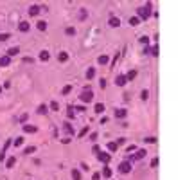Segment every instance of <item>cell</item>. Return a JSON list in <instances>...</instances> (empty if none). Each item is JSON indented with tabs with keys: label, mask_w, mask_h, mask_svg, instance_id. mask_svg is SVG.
<instances>
[{
	"label": "cell",
	"mask_w": 185,
	"mask_h": 180,
	"mask_svg": "<svg viewBox=\"0 0 185 180\" xmlns=\"http://www.w3.org/2000/svg\"><path fill=\"white\" fill-rule=\"evenodd\" d=\"M108 25H110V27H119V25H120V18L119 16H110Z\"/></svg>",
	"instance_id": "cell-12"
},
{
	"label": "cell",
	"mask_w": 185,
	"mask_h": 180,
	"mask_svg": "<svg viewBox=\"0 0 185 180\" xmlns=\"http://www.w3.org/2000/svg\"><path fill=\"white\" fill-rule=\"evenodd\" d=\"M146 155H147V151H146V150H137V151H135V155H131V157H133V160H142V158L146 157Z\"/></svg>",
	"instance_id": "cell-11"
},
{
	"label": "cell",
	"mask_w": 185,
	"mask_h": 180,
	"mask_svg": "<svg viewBox=\"0 0 185 180\" xmlns=\"http://www.w3.org/2000/svg\"><path fill=\"white\" fill-rule=\"evenodd\" d=\"M151 168H158V158H153V160H151Z\"/></svg>",
	"instance_id": "cell-48"
},
{
	"label": "cell",
	"mask_w": 185,
	"mask_h": 180,
	"mask_svg": "<svg viewBox=\"0 0 185 180\" xmlns=\"http://www.w3.org/2000/svg\"><path fill=\"white\" fill-rule=\"evenodd\" d=\"M126 81H133V79L137 78V70H129V72H126Z\"/></svg>",
	"instance_id": "cell-29"
},
{
	"label": "cell",
	"mask_w": 185,
	"mask_h": 180,
	"mask_svg": "<svg viewBox=\"0 0 185 180\" xmlns=\"http://www.w3.org/2000/svg\"><path fill=\"white\" fill-rule=\"evenodd\" d=\"M128 81H126V76L124 74H119L117 78H115V85H117V86H124Z\"/></svg>",
	"instance_id": "cell-15"
},
{
	"label": "cell",
	"mask_w": 185,
	"mask_h": 180,
	"mask_svg": "<svg viewBox=\"0 0 185 180\" xmlns=\"http://www.w3.org/2000/svg\"><path fill=\"white\" fill-rule=\"evenodd\" d=\"M24 61H25V63H32L34 59H32V58H24Z\"/></svg>",
	"instance_id": "cell-56"
},
{
	"label": "cell",
	"mask_w": 185,
	"mask_h": 180,
	"mask_svg": "<svg viewBox=\"0 0 185 180\" xmlns=\"http://www.w3.org/2000/svg\"><path fill=\"white\" fill-rule=\"evenodd\" d=\"M74 117H76V114H74V108H72V106H68V112H67V121H72Z\"/></svg>",
	"instance_id": "cell-32"
},
{
	"label": "cell",
	"mask_w": 185,
	"mask_h": 180,
	"mask_svg": "<svg viewBox=\"0 0 185 180\" xmlns=\"http://www.w3.org/2000/svg\"><path fill=\"white\" fill-rule=\"evenodd\" d=\"M97 137H99V133H97V131H92V133H90V137H88V141L95 142V141H97Z\"/></svg>",
	"instance_id": "cell-40"
},
{
	"label": "cell",
	"mask_w": 185,
	"mask_h": 180,
	"mask_svg": "<svg viewBox=\"0 0 185 180\" xmlns=\"http://www.w3.org/2000/svg\"><path fill=\"white\" fill-rule=\"evenodd\" d=\"M58 61L59 63H67L68 61V52H65V51L59 52V54H58Z\"/></svg>",
	"instance_id": "cell-23"
},
{
	"label": "cell",
	"mask_w": 185,
	"mask_h": 180,
	"mask_svg": "<svg viewBox=\"0 0 185 180\" xmlns=\"http://www.w3.org/2000/svg\"><path fill=\"white\" fill-rule=\"evenodd\" d=\"M24 142H25V139H24V137H16L15 141L11 142V146H15V148H22V146H24Z\"/></svg>",
	"instance_id": "cell-18"
},
{
	"label": "cell",
	"mask_w": 185,
	"mask_h": 180,
	"mask_svg": "<svg viewBox=\"0 0 185 180\" xmlns=\"http://www.w3.org/2000/svg\"><path fill=\"white\" fill-rule=\"evenodd\" d=\"M9 63H11V58H9V56H5V54H4L2 58H0V67H7Z\"/></svg>",
	"instance_id": "cell-28"
},
{
	"label": "cell",
	"mask_w": 185,
	"mask_h": 180,
	"mask_svg": "<svg viewBox=\"0 0 185 180\" xmlns=\"http://www.w3.org/2000/svg\"><path fill=\"white\" fill-rule=\"evenodd\" d=\"M117 59H119V52L115 54V58H113V61H112V65H110V67H115V63H117Z\"/></svg>",
	"instance_id": "cell-52"
},
{
	"label": "cell",
	"mask_w": 185,
	"mask_h": 180,
	"mask_svg": "<svg viewBox=\"0 0 185 180\" xmlns=\"http://www.w3.org/2000/svg\"><path fill=\"white\" fill-rule=\"evenodd\" d=\"M63 130L68 137H76V130H74V126L70 124V121H65L63 123Z\"/></svg>",
	"instance_id": "cell-6"
},
{
	"label": "cell",
	"mask_w": 185,
	"mask_h": 180,
	"mask_svg": "<svg viewBox=\"0 0 185 180\" xmlns=\"http://www.w3.org/2000/svg\"><path fill=\"white\" fill-rule=\"evenodd\" d=\"M151 15H153V13H151V2H147L146 5H142V7L137 9V18H139L140 22H142V20H147Z\"/></svg>",
	"instance_id": "cell-1"
},
{
	"label": "cell",
	"mask_w": 185,
	"mask_h": 180,
	"mask_svg": "<svg viewBox=\"0 0 185 180\" xmlns=\"http://www.w3.org/2000/svg\"><path fill=\"white\" fill-rule=\"evenodd\" d=\"M32 153H36V146H27V148H24V155H32Z\"/></svg>",
	"instance_id": "cell-30"
},
{
	"label": "cell",
	"mask_w": 185,
	"mask_h": 180,
	"mask_svg": "<svg viewBox=\"0 0 185 180\" xmlns=\"http://www.w3.org/2000/svg\"><path fill=\"white\" fill-rule=\"evenodd\" d=\"M104 110H106L104 103H95V106H94V112H95V114H102Z\"/></svg>",
	"instance_id": "cell-20"
},
{
	"label": "cell",
	"mask_w": 185,
	"mask_h": 180,
	"mask_svg": "<svg viewBox=\"0 0 185 180\" xmlns=\"http://www.w3.org/2000/svg\"><path fill=\"white\" fill-rule=\"evenodd\" d=\"M97 160L102 164V166H108L110 164V160H112V153H108V151H99L97 153Z\"/></svg>",
	"instance_id": "cell-3"
},
{
	"label": "cell",
	"mask_w": 185,
	"mask_h": 180,
	"mask_svg": "<svg viewBox=\"0 0 185 180\" xmlns=\"http://www.w3.org/2000/svg\"><path fill=\"white\" fill-rule=\"evenodd\" d=\"M140 24V20L137 16H129V25H133V27H137V25Z\"/></svg>",
	"instance_id": "cell-35"
},
{
	"label": "cell",
	"mask_w": 185,
	"mask_h": 180,
	"mask_svg": "<svg viewBox=\"0 0 185 180\" xmlns=\"http://www.w3.org/2000/svg\"><path fill=\"white\" fill-rule=\"evenodd\" d=\"M92 180H101V173H99V171L94 173V175H92Z\"/></svg>",
	"instance_id": "cell-50"
},
{
	"label": "cell",
	"mask_w": 185,
	"mask_h": 180,
	"mask_svg": "<svg viewBox=\"0 0 185 180\" xmlns=\"http://www.w3.org/2000/svg\"><path fill=\"white\" fill-rule=\"evenodd\" d=\"M126 151H128V153H133V151H137V146H135V144H129L128 148H126Z\"/></svg>",
	"instance_id": "cell-43"
},
{
	"label": "cell",
	"mask_w": 185,
	"mask_h": 180,
	"mask_svg": "<svg viewBox=\"0 0 185 180\" xmlns=\"http://www.w3.org/2000/svg\"><path fill=\"white\" fill-rule=\"evenodd\" d=\"M97 63H99V65H108V63H110L108 54H101V56L97 58Z\"/></svg>",
	"instance_id": "cell-22"
},
{
	"label": "cell",
	"mask_w": 185,
	"mask_h": 180,
	"mask_svg": "<svg viewBox=\"0 0 185 180\" xmlns=\"http://www.w3.org/2000/svg\"><path fill=\"white\" fill-rule=\"evenodd\" d=\"M36 29L42 31V32H45L47 31V22H45V20H40V22L36 24Z\"/></svg>",
	"instance_id": "cell-24"
},
{
	"label": "cell",
	"mask_w": 185,
	"mask_h": 180,
	"mask_svg": "<svg viewBox=\"0 0 185 180\" xmlns=\"http://www.w3.org/2000/svg\"><path fill=\"white\" fill-rule=\"evenodd\" d=\"M76 27H72V25H68V27H65V34L67 36H76Z\"/></svg>",
	"instance_id": "cell-26"
},
{
	"label": "cell",
	"mask_w": 185,
	"mask_h": 180,
	"mask_svg": "<svg viewBox=\"0 0 185 180\" xmlns=\"http://www.w3.org/2000/svg\"><path fill=\"white\" fill-rule=\"evenodd\" d=\"M81 168H83L85 171H88V169H90V168H88V164H86V162H81Z\"/></svg>",
	"instance_id": "cell-54"
},
{
	"label": "cell",
	"mask_w": 185,
	"mask_h": 180,
	"mask_svg": "<svg viewBox=\"0 0 185 180\" xmlns=\"http://www.w3.org/2000/svg\"><path fill=\"white\" fill-rule=\"evenodd\" d=\"M72 88H74V85H65L63 88H61V96H68L72 92Z\"/></svg>",
	"instance_id": "cell-25"
},
{
	"label": "cell",
	"mask_w": 185,
	"mask_h": 180,
	"mask_svg": "<svg viewBox=\"0 0 185 180\" xmlns=\"http://www.w3.org/2000/svg\"><path fill=\"white\" fill-rule=\"evenodd\" d=\"M156 141H158L156 137H146V139H144V142H146V144H156Z\"/></svg>",
	"instance_id": "cell-37"
},
{
	"label": "cell",
	"mask_w": 185,
	"mask_h": 180,
	"mask_svg": "<svg viewBox=\"0 0 185 180\" xmlns=\"http://www.w3.org/2000/svg\"><path fill=\"white\" fill-rule=\"evenodd\" d=\"M95 78V69L94 67H88V70H86V79L90 81V79H94Z\"/></svg>",
	"instance_id": "cell-27"
},
{
	"label": "cell",
	"mask_w": 185,
	"mask_h": 180,
	"mask_svg": "<svg viewBox=\"0 0 185 180\" xmlns=\"http://www.w3.org/2000/svg\"><path fill=\"white\" fill-rule=\"evenodd\" d=\"M151 56H158V45H155L151 49Z\"/></svg>",
	"instance_id": "cell-46"
},
{
	"label": "cell",
	"mask_w": 185,
	"mask_h": 180,
	"mask_svg": "<svg viewBox=\"0 0 185 180\" xmlns=\"http://www.w3.org/2000/svg\"><path fill=\"white\" fill-rule=\"evenodd\" d=\"M79 18H81V20H85V18H86V9H81V15H79Z\"/></svg>",
	"instance_id": "cell-51"
},
{
	"label": "cell",
	"mask_w": 185,
	"mask_h": 180,
	"mask_svg": "<svg viewBox=\"0 0 185 180\" xmlns=\"http://www.w3.org/2000/svg\"><path fill=\"white\" fill-rule=\"evenodd\" d=\"M15 164H16V155H13V157H9L7 160H5V168H7V169H11Z\"/></svg>",
	"instance_id": "cell-21"
},
{
	"label": "cell",
	"mask_w": 185,
	"mask_h": 180,
	"mask_svg": "<svg viewBox=\"0 0 185 180\" xmlns=\"http://www.w3.org/2000/svg\"><path fill=\"white\" fill-rule=\"evenodd\" d=\"M72 180H81V171L79 169H72Z\"/></svg>",
	"instance_id": "cell-33"
},
{
	"label": "cell",
	"mask_w": 185,
	"mask_h": 180,
	"mask_svg": "<svg viewBox=\"0 0 185 180\" xmlns=\"http://www.w3.org/2000/svg\"><path fill=\"white\" fill-rule=\"evenodd\" d=\"M106 150H108V153H117L119 151V146H117V142H115V141H110L106 144Z\"/></svg>",
	"instance_id": "cell-10"
},
{
	"label": "cell",
	"mask_w": 185,
	"mask_h": 180,
	"mask_svg": "<svg viewBox=\"0 0 185 180\" xmlns=\"http://www.w3.org/2000/svg\"><path fill=\"white\" fill-rule=\"evenodd\" d=\"M16 54H20V47H18V45H16V47H9L7 52H5V56H9V58L16 56Z\"/></svg>",
	"instance_id": "cell-16"
},
{
	"label": "cell",
	"mask_w": 185,
	"mask_h": 180,
	"mask_svg": "<svg viewBox=\"0 0 185 180\" xmlns=\"http://www.w3.org/2000/svg\"><path fill=\"white\" fill-rule=\"evenodd\" d=\"M40 13H42V7H40L38 4H32L31 7H29V15H31V16H38Z\"/></svg>",
	"instance_id": "cell-9"
},
{
	"label": "cell",
	"mask_w": 185,
	"mask_h": 180,
	"mask_svg": "<svg viewBox=\"0 0 185 180\" xmlns=\"http://www.w3.org/2000/svg\"><path fill=\"white\" fill-rule=\"evenodd\" d=\"M139 42H140L142 45H147V43H149V38H147V36H140V38H139Z\"/></svg>",
	"instance_id": "cell-41"
},
{
	"label": "cell",
	"mask_w": 185,
	"mask_h": 180,
	"mask_svg": "<svg viewBox=\"0 0 185 180\" xmlns=\"http://www.w3.org/2000/svg\"><path fill=\"white\" fill-rule=\"evenodd\" d=\"M106 123H108V117L102 115V117H101V124H106Z\"/></svg>",
	"instance_id": "cell-53"
},
{
	"label": "cell",
	"mask_w": 185,
	"mask_h": 180,
	"mask_svg": "<svg viewBox=\"0 0 185 180\" xmlns=\"http://www.w3.org/2000/svg\"><path fill=\"white\" fill-rule=\"evenodd\" d=\"M101 151V148H99V146L97 144H94V148H92V153H95V155H97V153Z\"/></svg>",
	"instance_id": "cell-49"
},
{
	"label": "cell",
	"mask_w": 185,
	"mask_h": 180,
	"mask_svg": "<svg viewBox=\"0 0 185 180\" xmlns=\"http://www.w3.org/2000/svg\"><path fill=\"white\" fill-rule=\"evenodd\" d=\"M74 110H77V112H85V110H86V106H85V104H81V106H74Z\"/></svg>",
	"instance_id": "cell-47"
},
{
	"label": "cell",
	"mask_w": 185,
	"mask_h": 180,
	"mask_svg": "<svg viewBox=\"0 0 185 180\" xmlns=\"http://www.w3.org/2000/svg\"><path fill=\"white\" fill-rule=\"evenodd\" d=\"M126 141H128L126 137H119V139H117V141H115V142H117V146H122V144H126Z\"/></svg>",
	"instance_id": "cell-42"
},
{
	"label": "cell",
	"mask_w": 185,
	"mask_h": 180,
	"mask_svg": "<svg viewBox=\"0 0 185 180\" xmlns=\"http://www.w3.org/2000/svg\"><path fill=\"white\" fill-rule=\"evenodd\" d=\"M128 115V110L126 108H117V110H115V117H117V119H124Z\"/></svg>",
	"instance_id": "cell-17"
},
{
	"label": "cell",
	"mask_w": 185,
	"mask_h": 180,
	"mask_svg": "<svg viewBox=\"0 0 185 180\" xmlns=\"http://www.w3.org/2000/svg\"><path fill=\"white\" fill-rule=\"evenodd\" d=\"M11 142H13V139H7V141L4 142V148H2V151H0V162L5 158V151H7V148L11 146Z\"/></svg>",
	"instance_id": "cell-8"
},
{
	"label": "cell",
	"mask_w": 185,
	"mask_h": 180,
	"mask_svg": "<svg viewBox=\"0 0 185 180\" xmlns=\"http://www.w3.org/2000/svg\"><path fill=\"white\" fill-rule=\"evenodd\" d=\"M36 112H38L40 115H47V114H49V104H45V103H42V104H40L38 108H36Z\"/></svg>",
	"instance_id": "cell-14"
},
{
	"label": "cell",
	"mask_w": 185,
	"mask_h": 180,
	"mask_svg": "<svg viewBox=\"0 0 185 180\" xmlns=\"http://www.w3.org/2000/svg\"><path fill=\"white\" fill-rule=\"evenodd\" d=\"M79 101L85 103V104H90L94 101V90L90 88V86H85V90L79 94Z\"/></svg>",
	"instance_id": "cell-2"
},
{
	"label": "cell",
	"mask_w": 185,
	"mask_h": 180,
	"mask_svg": "<svg viewBox=\"0 0 185 180\" xmlns=\"http://www.w3.org/2000/svg\"><path fill=\"white\" fill-rule=\"evenodd\" d=\"M0 92H2V85H0Z\"/></svg>",
	"instance_id": "cell-57"
},
{
	"label": "cell",
	"mask_w": 185,
	"mask_h": 180,
	"mask_svg": "<svg viewBox=\"0 0 185 180\" xmlns=\"http://www.w3.org/2000/svg\"><path fill=\"white\" fill-rule=\"evenodd\" d=\"M38 58H40V61H49V59H50V52L49 51H42Z\"/></svg>",
	"instance_id": "cell-19"
},
{
	"label": "cell",
	"mask_w": 185,
	"mask_h": 180,
	"mask_svg": "<svg viewBox=\"0 0 185 180\" xmlns=\"http://www.w3.org/2000/svg\"><path fill=\"white\" fill-rule=\"evenodd\" d=\"M9 38H11V32H0V42H5Z\"/></svg>",
	"instance_id": "cell-39"
},
{
	"label": "cell",
	"mask_w": 185,
	"mask_h": 180,
	"mask_svg": "<svg viewBox=\"0 0 185 180\" xmlns=\"http://www.w3.org/2000/svg\"><path fill=\"white\" fill-rule=\"evenodd\" d=\"M140 99H142V101H147V99H149V90L144 88V90L140 92Z\"/></svg>",
	"instance_id": "cell-36"
},
{
	"label": "cell",
	"mask_w": 185,
	"mask_h": 180,
	"mask_svg": "<svg viewBox=\"0 0 185 180\" xmlns=\"http://www.w3.org/2000/svg\"><path fill=\"white\" fill-rule=\"evenodd\" d=\"M27 119H29V114H27V112H24V114L18 117V123H24V124H25V121H27Z\"/></svg>",
	"instance_id": "cell-38"
},
{
	"label": "cell",
	"mask_w": 185,
	"mask_h": 180,
	"mask_svg": "<svg viewBox=\"0 0 185 180\" xmlns=\"http://www.w3.org/2000/svg\"><path fill=\"white\" fill-rule=\"evenodd\" d=\"M112 175H113V169L110 168V166H102V169H101V178L112 180Z\"/></svg>",
	"instance_id": "cell-5"
},
{
	"label": "cell",
	"mask_w": 185,
	"mask_h": 180,
	"mask_svg": "<svg viewBox=\"0 0 185 180\" xmlns=\"http://www.w3.org/2000/svg\"><path fill=\"white\" fill-rule=\"evenodd\" d=\"M144 54H151V49H149L147 45H146V47H144Z\"/></svg>",
	"instance_id": "cell-55"
},
{
	"label": "cell",
	"mask_w": 185,
	"mask_h": 180,
	"mask_svg": "<svg viewBox=\"0 0 185 180\" xmlns=\"http://www.w3.org/2000/svg\"><path fill=\"white\" fill-rule=\"evenodd\" d=\"M18 31H20V32H29V31H31V24L25 22V20H22V22L18 24Z\"/></svg>",
	"instance_id": "cell-7"
},
{
	"label": "cell",
	"mask_w": 185,
	"mask_h": 180,
	"mask_svg": "<svg viewBox=\"0 0 185 180\" xmlns=\"http://www.w3.org/2000/svg\"><path fill=\"white\" fill-rule=\"evenodd\" d=\"M24 133H36L38 131V126H32V124H24L22 126Z\"/></svg>",
	"instance_id": "cell-13"
},
{
	"label": "cell",
	"mask_w": 185,
	"mask_h": 180,
	"mask_svg": "<svg viewBox=\"0 0 185 180\" xmlns=\"http://www.w3.org/2000/svg\"><path fill=\"white\" fill-rule=\"evenodd\" d=\"M49 110H52V112H58V110H59V103H58V101H52V103L49 104Z\"/></svg>",
	"instance_id": "cell-34"
},
{
	"label": "cell",
	"mask_w": 185,
	"mask_h": 180,
	"mask_svg": "<svg viewBox=\"0 0 185 180\" xmlns=\"http://www.w3.org/2000/svg\"><path fill=\"white\" fill-rule=\"evenodd\" d=\"M99 86H101L102 90L106 88V79H104V78H101V79H99Z\"/></svg>",
	"instance_id": "cell-44"
},
{
	"label": "cell",
	"mask_w": 185,
	"mask_h": 180,
	"mask_svg": "<svg viewBox=\"0 0 185 180\" xmlns=\"http://www.w3.org/2000/svg\"><path fill=\"white\" fill-rule=\"evenodd\" d=\"M117 169H119V173H120V175H128V173L131 171V162H128V160H124V162H120Z\"/></svg>",
	"instance_id": "cell-4"
},
{
	"label": "cell",
	"mask_w": 185,
	"mask_h": 180,
	"mask_svg": "<svg viewBox=\"0 0 185 180\" xmlns=\"http://www.w3.org/2000/svg\"><path fill=\"white\" fill-rule=\"evenodd\" d=\"M72 142V137H63L61 139V144H70Z\"/></svg>",
	"instance_id": "cell-45"
},
{
	"label": "cell",
	"mask_w": 185,
	"mask_h": 180,
	"mask_svg": "<svg viewBox=\"0 0 185 180\" xmlns=\"http://www.w3.org/2000/svg\"><path fill=\"white\" fill-rule=\"evenodd\" d=\"M88 131H90V126H85V128H83V130H81L79 133H76V137H77V139H83V137L86 135V133H88Z\"/></svg>",
	"instance_id": "cell-31"
}]
</instances>
